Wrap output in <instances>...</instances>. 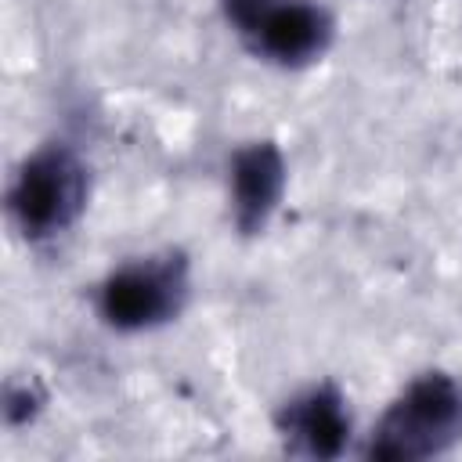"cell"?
Segmentation results:
<instances>
[{"mask_svg":"<svg viewBox=\"0 0 462 462\" xmlns=\"http://www.w3.org/2000/svg\"><path fill=\"white\" fill-rule=\"evenodd\" d=\"M462 444V379L451 372L415 375L375 422L365 458L415 462Z\"/></svg>","mask_w":462,"mask_h":462,"instance_id":"cell-1","label":"cell"},{"mask_svg":"<svg viewBox=\"0 0 462 462\" xmlns=\"http://www.w3.org/2000/svg\"><path fill=\"white\" fill-rule=\"evenodd\" d=\"M90 173L69 144H43L22 159L7 188V217L29 242L65 235L87 209Z\"/></svg>","mask_w":462,"mask_h":462,"instance_id":"cell-2","label":"cell"},{"mask_svg":"<svg viewBox=\"0 0 462 462\" xmlns=\"http://www.w3.org/2000/svg\"><path fill=\"white\" fill-rule=\"evenodd\" d=\"M191 292L188 260L180 253L144 256L116 267L97 285V314L116 332H148L173 321Z\"/></svg>","mask_w":462,"mask_h":462,"instance_id":"cell-3","label":"cell"},{"mask_svg":"<svg viewBox=\"0 0 462 462\" xmlns=\"http://www.w3.org/2000/svg\"><path fill=\"white\" fill-rule=\"evenodd\" d=\"M332 36H336V22L321 4L274 0L242 40L253 47L256 58L271 65L303 69L332 47Z\"/></svg>","mask_w":462,"mask_h":462,"instance_id":"cell-4","label":"cell"},{"mask_svg":"<svg viewBox=\"0 0 462 462\" xmlns=\"http://www.w3.org/2000/svg\"><path fill=\"white\" fill-rule=\"evenodd\" d=\"M278 437L300 458L328 462L339 458L350 444V411L343 393L332 383H318L296 397H289L274 415Z\"/></svg>","mask_w":462,"mask_h":462,"instance_id":"cell-5","label":"cell"},{"mask_svg":"<svg viewBox=\"0 0 462 462\" xmlns=\"http://www.w3.org/2000/svg\"><path fill=\"white\" fill-rule=\"evenodd\" d=\"M285 155L274 141H249L231 155V220L242 235H260L271 224L285 195Z\"/></svg>","mask_w":462,"mask_h":462,"instance_id":"cell-6","label":"cell"},{"mask_svg":"<svg viewBox=\"0 0 462 462\" xmlns=\"http://www.w3.org/2000/svg\"><path fill=\"white\" fill-rule=\"evenodd\" d=\"M47 404V393L36 379H11L4 386V422L7 426H29Z\"/></svg>","mask_w":462,"mask_h":462,"instance_id":"cell-7","label":"cell"},{"mask_svg":"<svg viewBox=\"0 0 462 462\" xmlns=\"http://www.w3.org/2000/svg\"><path fill=\"white\" fill-rule=\"evenodd\" d=\"M217 4H220V11H224L227 25H231L238 36H245V32L256 25V18H260L274 0H217Z\"/></svg>","mask_w":462,"mask_h":462,"instance_id":"cell-8","label":"cell"}]
</instances>
